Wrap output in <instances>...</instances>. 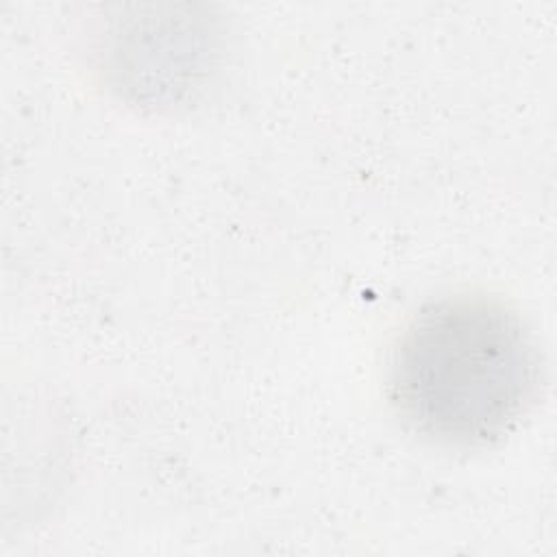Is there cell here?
<instances>
[{"label":"cell","mask_w":557,"mask_h":557,"mask_svg":"<svg viewBox=\"0 0 557 557\" xmlns=\"http://www.w3.org/2000/svg\"><path fill=\"white\" fill-rule=\"evenodd\" d=\"M389 400L420 437L487 448L531 411L542 361L522 320L500 300L457 294L424 305L389 361Z\"/></svg>","instance_id":"1"}]
</instances>
